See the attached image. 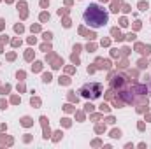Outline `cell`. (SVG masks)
<instances>
[{
	"mask_svg": "<svg viewBox=\"0 0 151 149\" xmlns=\"http://www.w3.org/2000/svg\"><path fill=\"white\" fill-rule=\"evenodd\" d=\"M83 21L90 28L99 30V28H102L109 23V12H107V9H104L99 4H90L83 12Z\"/></svg>",
	"mask_w": 151,
	"mask_h": 149,
	"instance_id": "6da1fadb",
	"label": "cell"
},
{
	"mask_svg": "<svg viewBox=\"0 0 151 149\" xmlns=\"http://www.w3.org/2000/svg\"><path fill=\"white\" fill-rule=\"evenodd\" d=\"M148 93H150V97H151V79H150V86H148Z\"/></svg>",
	"mask_w": 151,
	"mask_h": 149,
	"instance_id": "3957f363",
	"label": "cell"
},
{
	"mask_svg": "<svg viewBox=\"0 0 151 149\" xmlns=\"http://www.w3.org/2000/svg\"><path fill=\"white\" fill-rule=\"evenodd\" d=\"M79 93L86 100H99L102 97V93H104V86L100 82H86V84L81 86Z\"/></svg>",
	"mask_w": 151,
	"mask_h": 149,
	"instance_id": "7a4b0ae2",
	"label": "cell"
}]
</instances>
